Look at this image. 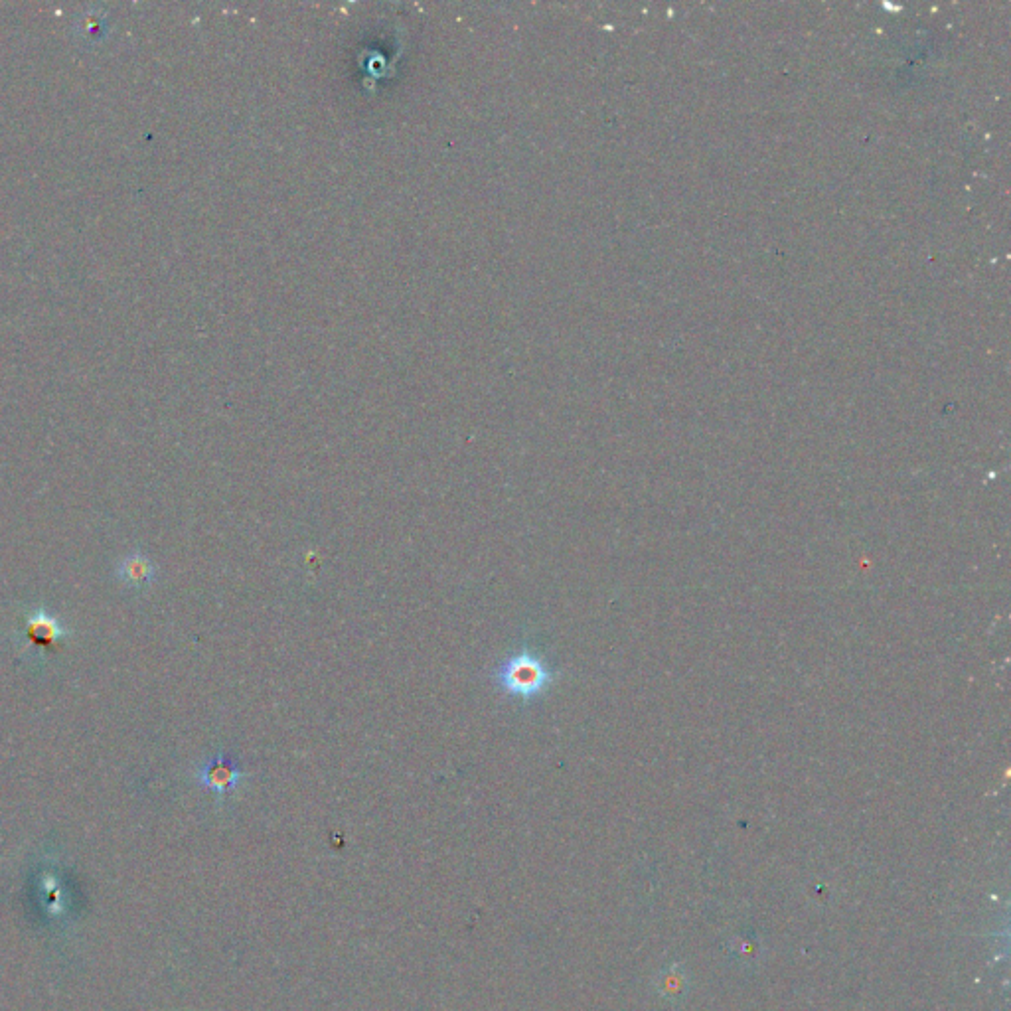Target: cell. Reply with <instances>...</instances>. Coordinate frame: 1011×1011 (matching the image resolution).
<instances>
[{
    "label": "cell",
    "mask_w": 1011,
    "mask_h": 1011,
    "mask_svg": "<svg viewBox=\"0 0 1011 1011\" xmlns=\"http://www.w3.org/2000/svg\"><path fill=\"white\" fill-rule=\"evenodd\" d=\"M247 777V773L239 767L232 755L220 751L214 757H210L204 765L198 767L196 780L200 786L216 792L220 798H226L234 790L239 788L241 780Z\"/></svg>",
    "instance_id": "cell-2"
},
{
    "label": "cell",
    "mask_w": 1011,
    "mask_h": 1011,
    "mask_svg": "<svg viewBox=\"0 0 1011 1011\" xmlns=\"http://www.w3.org/2000/svg\"><path fill=\"white\" fill-rule=\"evenodd\" d=\"M105 30H107V20L103 14H99L97 10L81 14V24H78V34L81 38L97 42L99 38H103L107 34Z\"/></svg>",
    "instance_id": "cell-5"
},
{
    "label": "cell",
    "mask_w": 1011,
    "mask_h": 1011,
    "mask_svg": "<svg viewBox=\"0 0 1011 1011\" xmlns=\"http://www.w3.org/2000/svg\"><path fill=\"white\" fill-rule=\"evenodd\" d=\"M24 636L34 648L50 650V648H56L58 640L68 636V630L52 613H48L44 609H36L26 619Z\"/></svg>",
    "instance_id": "cell-3"
},
{
    "label": "cell",
    "mask_w": 1011,
    "mask_h": 1011,
    "mask_svg": "<svg viewBox=\"0 0 1011 1011\" xmlns=\"http://www.w3.org/2000/svg\"><path fill=\"white\" fill-rule=\"evenodd\" d=\"M492 682L502 696L530 703L542 698L557 682V672L549 662L530 648L506 656L494 670Z\"/></svg>",
    "instance_id": "cell-1"
},
{
    "label": "cell",
    "mask_w": 1011,
    "mask_h": 1011,
    "mask_svg": "<svg viewBox=\"0 0 1011 1011\" xmlns=\"http://www.w3.org/2000/svg\"><path fill=\"white\" fill-rule=\"evenodd\" d=\"M117 577L131 589H145L155 583L156 565L145 553L135 551L117 565Z\"/></svg>",
    "instance_id": "cell-4"
}]
</instances>
